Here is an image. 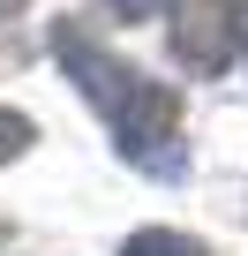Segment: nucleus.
Wrapping results in <instances>:
<instances>
[{"label":"nucleus","mask_w":248,"mask_h":256,"mask_svg":"<svg viewBox=\"0 0 248 256\" xmlns=\"http://www.w3.org/2000/svg\"><path fill=\"white\" fill-rule=\"evenodd\" d=\"M233 46H241V8H233V0H188V8H181V30H173V53H181L188 68L218 76Z\"/></svg>","instance_id":"f03ea898"},{"label":"nucleus","mask_w":248,"mask_h":256,"mask_svg":"<svg viewBox=\"0 0 248 256\" xmlns=\"http://www.w3.org/2000/svg\"><path fill=\"white\" fill-rule=\"evenodd\" d=\"M30 136H38V128H30V113L0 106V166H8V158H23V151H30Z\"/></svg>","instance_id":"20e7f679"},{"label":"nucleus","mask_w":248,"mask_h":256,"mask_svg":"<svg viewBox=\"0 0 248 256\" xmlns=\"http://www.w3.org/2000/svg\"><path fill=\"white\" fill-rule=\"evenodd\" d=\"M120 256H203V241L196 234H173V226H143V234L120 241Z\"/></svg>","instance_id":"7ed1b4c3"},{"label":"nucleus","mask_w":248,"mask_h":256,"mask_svg":"<svg viewBox=\"0 0 248 256\" xmlns=\"http://www.w3.org/2000/svg\"><path fill=\"white\" fill-rule=\"evenodd\" d=\"M105 8H113V16H158L166 0H105Z\"/></svg>","instance_id":"39448f33"},{"label":"nucleus","mask_w":248,"mask_h":256,"mask_svg":"<svg viewBox=\"0 0 248 256\" xmlns=\"http://www.w3.org/2000/svg\"><path fill=\"white\" fill-rule=\"evenodd\" d=\"M241 53H248V0H241Z\"/></svg>","instance_id":"423d86ee"},{"label":"nucleus","mask_w":248,"mask_h":256,"mask_svg":"<svg viewBox=\"0 0 248 256\" xmlns=\"http://www.w3.org/2000/svg\"><path fill=\"white\" fill-rule=\"evenodd\" d=\"M15 8H23V0H0V16H15Z\"/></svg>","instance_id":"0eeeda50"},{"label":"nucleus","mask_w":248,"mask_h":256,"mask_svg":"<svg viewBox=\"0 0 248 256\" xmlns=\"http://www.w3.org/2000/svg\"><path fill=\"white\" fill-rule=\"evenodd\" d=\"M53 53H60V68H68V83H83V98L105 113V128L120 136V151H128L143 174H158V181H173L188 158L173 151V128H181V98L166 90V83H151L143 68H128L120 53H105L83 23H60L53 30Z\"/></svg>","instance_id":"f257e3e1"},{"label":"nucleus","mask_w":248,"mask_h":256,"mask_svg":"<svg viewBox=\"0 0 248 256\" xmlns=\"http://www.w3.org/2000/svg\"><path fill=\"white\" fill-rule=\"evenodd\" d=\"M0 241H8V218H0Z\"/></svg>","instance_id":"6e6552de"}]
</instances>
